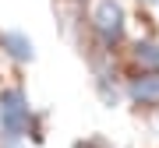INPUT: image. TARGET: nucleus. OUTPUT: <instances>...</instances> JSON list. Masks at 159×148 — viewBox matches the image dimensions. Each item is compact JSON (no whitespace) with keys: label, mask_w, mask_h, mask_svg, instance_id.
Returning a JSON list of instances; mask_svg holds the SVG:
<instances>
[{"label":"nucleus","mask_w":159,"mask_h":148,"mask_svg":"<svg viewBox=\"0 0 159 148\" xmlns=\"http://www.w3.org/2000/svg\"><path fill=\"white\" fill-rule=\"evenodd\" d=\"M131 57H134V63H138L142 71H159V42H152V39L134 42Z\"/></svg>","instance_id":"nucleus-5"},{"label":"nucleus","mask_w":159,"mask_h":148,"mask_svg":"<svg viewBox=\"0 0 159 148\" xmlns=\"http://www.w3.org/2000/svg\"><path fill=\"white\" fill-rule=\"evenodd\" d=\"M32 127V106L21 88H4L0 92V134L25 137Z\"/></svg>","instance_id":"nucleus-1"},{"label":"nucleus","mask_w":159,"mask_h":148,"mask_svg":"<svg viewBox=\"0 0 159 148\" xmlns=\"http://www.w3.org/2000/svg\"><path fill=\"white\" fill-rule=\"evenodd\" d=\"M74 4H85V0H74Z\"/></svg>","instance_id":"nucleus-7"},{"label":"nucleus","mask_w":159,"mask_h":148,"mask_svg":"<svg viewBox=\"0 0 159 148\" xmlns=\"http://www.w3.org/2000/svg\"><path fill=\"white\" fill-rule=\"evenodd\" d=\"M0 50H4L11 60H18V63H29V60L35 57L32 39H29L25 32H14V28H4V32H0Z\"/></svg>","instance_id":"nucleus-4"},{"label":"nucleus","mask_w":159,"mask_h":148,"mask_svg":"<svg viewBox=\"0 0 159 148\" xmlns=\"http://www.w3.org/2000/svg\"><path fill=\"white\" fill-rule=\"evenodd\" d=\"M25 137H14V134H0V148H21Z\"/></svg>","instance_id":"nucleus-6"},{"label":"nucleus","mask_w":159,"mask_h":148,"mask_svg":"<svg viewBox=\"0 0 159 148\" xmlns=\"http://www.w3.org/2000/svg\"><path fill=\"white\" fill-rule=\"evenodd\" d=\"M124 7H120V0H99L96 11H92V32H96V39L102 50H113V46H120V39H124Z\"/></svg>","instance_id":"nucleus-2"},{"label":"nucleus","mask_w":159,"mask_h":148,"mask_svg":"<svg viewBox=\"0 0 159 148\" xmlns=\"http://www.w3.org/2000/svg\"><path fill=\"white\" fill-rule=\"evenodd\" d=\"M127 99L138 106H159V71H145L138 78H131Z\"/></svg>","instance_id":"nucleus-3"}]
</instances>
